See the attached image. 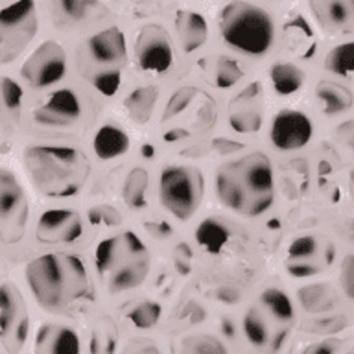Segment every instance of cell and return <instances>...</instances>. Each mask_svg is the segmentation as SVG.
I'll return each mask as SVG.
<instances>
[{
	"instance_id": "cell-14",
	"label": "cell",
	"mask_w": 354,
	"mask_h": 354,
	"mask_svg": "<svg viewBox=\"0 0 354 354\" xmlns=\"http://www.w3.org/2000/svg\"><path fill=\"white\" fill-rule=\"evenodd\" d=\"M314 137V124L303 111H279L270 126V140L279 151L303 149Z\"/></svg>"
},
{
	"instance_id": "cell-1",
	"label": "cell",
	"mask_w": 354,
	"mask_h": 354,
	"mask_svg": "<svg viewBox=\"0 0 354 354\" xmlns=\"http://www.w3.org/2000/svg\"><path fill=\"white\" fill-rule=\"evenodd\" d=\"M26 282L33 299L48 312H71L93 295L91 277L74 253H46L28 262Z\"/></svg>"
},
{
	"instance_id": "cell-34",
	"label": "cell",
	"mask_w": 354,
	"mask_h": 354,
	"mask_svg": "<svg viewBox=\"0 0 354 354\" xmlns=\"http://www.w3.org/2000/svg\"><path fill=\"white\" fill-rule=\"evenodd\" d=\"M317 240L310 234H303L299 236L297 240H293L290 249H288V257H290V264L293 266H310V268H315L317 266L312 264V259L317 254Z\"/></svg>"
},
{
	"instance_id": "cell-22",
	"label": "cell",
	"mask_w": 354,
	"mask_h": 354,
	"mask_svg": "<svg viewBox=\"0 0 354 354\" xmlns=\"http://www.w3.org/2000/svg\"><path fill=\"white\" fill-rule=\"evenodd\" d=\"M315 96L319 102L321 109L325 115H339L351 107L353 104V94L351 91L337 83L323 82L315 88Z\"/></svg>"
},
{
	"instance_id": "cell-15",
	"label": "cell",
	"mask_w": 354,
	"mask_h": 354,
	"mask_svg": "<svg viewBox=\"0 0 354 354\" xmlns=\"http://www.w3.org/2000/svg\"><path fill=\"white\" fill-rule=\"evenodd\" d=\"M83 234V221L76 210L48 209L39 216L35 238L46 245H63L77 242Z\"/></svg>"
},
{
	"instance_id": "cell-16",
	"label": "cell",
	"mask_w": 354,
	"mask_h": 354,
	"mask_svg": "<svg viewBox=\"0 0 354 354\" xmlns=\"http://www.w3.org/2000/svg\"><path fill=\"white\" fill-rule=\"evenodd\" d=\"M32 351L33 354H82V337L66 323H43L35 330Z\"/></svg>"
},
{
	"instance_id": "cell-13",
	"label": "cell",
	"mask_w": 354,
	"mask_h": 354,
	"mask_svg": "<svg viewBox=\"0 0 354 354\" xmlns=\"http://www.w3.org/2000/svg\"><path fill=\"white\" fill-rule=\"evenodd\" d=\"M28 198L24 188L10 170L0 168V225L8 242H19L26 231Z\"/></svg>"
},
{
	"instance_id": "cell-40",
	"label": "cell",
	"mask_w": 354,
	"mask_h": 354,
	"mask_svg": "<svg viewBox=\"0 0 354 354\" xmlns=\"http://www.w3.org/2000/svg\"><path fill=\"white\" fill-rule=\"evenodd\" d=\"M339 279H342V286H343V290H345V293H347L348 297H353V286H354L353 257H347V259H345V262H343Z\"/></svg>"
},
{
	"instance_id": "cell-3",
	"label": "cell",
	"mask_w": 354,
	"mask_h": 354,
	"mask_svg": "<svg viewBox=\"0 0 354 354\" xmlns=\"http://www.w3.org/2000/svg\"><path fill=\"white\" fill-rule=\"evenodd\" d=\"M24 168L33 188L44 198L63 199L82 192L91 165L83 151L72 146L39 144L24 151Z\"/></svg>"
},
{
	"instance_id": "cell-26",
	"label": "cell",
	"mask_w": 354,
	"mask_h": 354,
	"mask_svg": "<svg viewBox=\"0 0 354 354\" xmlns=\"http://www.w3.org/2000/svg\"><path fill=\"white\" fill-rule=\"evenodd\" d=\"M243 334L248 342L257 348H266L271 345L270 326L266 323L264 314L259 308H249L243 315Z\"/></svg>"
},
{
	"instance_id": "cell-4",
	"label": "cell",
	"mask_w": 354,
	"mask_h": 354,
	"mask_svg": "<svg viewBox=\"0 0 354 354\" xmlns=\"http://www.w3.org/2000/svg\"><path fill=\"white\" fill-rule=\"evenodd\" d=\"M94 266L109 293L135 290L149 273V249L131 231L107 236L94 249Z\"/></svg>"
},
{
	"instance_id": "cell-31",
	"label": "cell",
	"mask_w": 354,
	"mask_h": 354,
	"mask_svg": "<svg viewBox=\"0 0 354 354\" xmlns=\"http://www.w3.org/2000/svg\"><path fill=\"white\" fill-rule=\"evenodd\" d=\"M325 68L332 74H336V76L351 77L354 68V43L347 41V43L334 46L326 54Z\"/></svg>"
},
{
	"instance_id": "cell-24",
	"label": "cell",
	"mask_w": 354,
	"mask_h": 354,
	"mask_svg": "<svg viewBox=\"0 0 354 354\" xmlns=\"http://www.w3.org/2000/svg\"><path fill=\"white\" fill-rule=\"evenodd\" d=\"M148 171L137 166L133 168L122 183V199L129 209H144L148 203Z\"/></svg>"
},
{
	"instance_id": "cell-25",
	"label": "cell",
	"mask_w": 354,
	"mask_h": 354,
	"mask_svg": "<svg viewBox=\"0 0 354 354\" xmlns=\"http://www.w3.org/2000/svg\"><path fill=\"white\" fill-rule=\"evenodd\" d=\"M260 301L264 304V308L273 315V319L288 326L295 319V310H293L292 299L288 297L286 293L277 288H268L262 295Z\"/></svg>"
},
{
	"instance_id": "cell-29",
	"label": "cell",
	"mask_w": 354,
	"mask_h": 354,
	"mask_svg": "<svg viewBox=\"0 0 354 354\" xmlns=\"http://www.w3.org/2000/svg\"><path fill=\"white\" fill-rule=\"evenodd\" d=\"M118 332L111 319H102L91 334L88 351L91 354H116Z\"/></svg>"
},
{
	"instance_id": "cell-23",
	"label": "cell",
	"mask_w": 354,
	"mask_h": 354,
	"mask_svg": "<svg viewBox=\"0 0 354 354\" xmlns=\"http://www.w3.org/2000/svg\"><path fill=\"white\" fill-rule=\"evenodd\" d=\"M231 236L229 225L218 218H209V220L201 221L196 231V240L209 253H220L227 245V242L231 240Z\"/></svg>"
},
{
	"instance_id": "cell-5",
	"label": "cell",
	"mask_w": 354,
	"mask_h": 354,
	"mask_svg": "<svg viewBox=\"0 0 354 354\" xmlns=\"http://www.w3.org/2000/svg\"><path fill=\"white\" fill-rule=\"evenodd\" d=\"M218 28L232 50L251 57H262L275 43V24L266 10L248 2H231L221 8Z\"/></svg>"
},
{
	"instance_id": "cell-42",
	"label": "cell",
	"mask_w": 354,
	"mask_h": 354,
	"mask_svg": "<svg viewBox=\"0 0 354 354\" xmlns=\"http://www.w3.org/2000/svg\"><path fill=\"white\" fill-rule=\"evenodd\" d=\"M347 354H353V353H347Z\"/></svg>"
},
{
	"instance_id": "cell-41",
	"label": "cell",
	"mask_w": 354,
	"mask_h": 354,
	"mask_svg": "<svg viewBox=\"0 0 354 354\" xmlns=\"http://www.w3.org/2000/svg\"><path fill=\"white\" fill-rule=\"evenodd\" d=\"M339 351V342L337 339H323L315 343L304 354H336Z\"/></svg>"
},
{
	"instance_id": "cell-10",
	"label": "cell",
	"mask_w": 354,
	"mask_h": 354,
	"mask_svg": "<svg viewBox=\"0 0 354 354\" xmlns=\"http://www.w3.org/2000/svg\"><path fill=\"white\" fill-rule=\"evenodd\" d=\"M30 336L26 301L11 282L0 286V342L8 354H19Z\"/></svg>"
},
{
	"instance_id": "cell-11",
	"label": "cell",
	"mask_w": 354,
	"mask_h": 354,
	"mask_svg": "<svg viewBox=\"0 0 354 354\" xmlns=\"http://www.w3.org/2000/svg\"><path fill=\"white\" fill-rule=\"evenodd\" d=\"M66 74V52L57 41H44L22 63L21 76L32 88L57 85Z\"/></svg>"
},
{
	"instance_id": "cell-27",
	"label": "cell",
	"mask_w": 354,
	"mask_h": 354,
	"mask_svg": "<svg viewBox=\"0 0 354 354\" xmlns=\"http://www.w3.org/2000/svg\"><path fill=\"white\" fill-rule=\"evenodd\" d=\"M22 111V88L11 77H0V116L19 120Z\"/></svg>"
},
{
	"instance_id": "cell-38",
	"label": "cell",
	"mask_w": 354,
	"mask_h": 354,
	"mask_svg": "<svg viewBox=\"0 0 354 354\" xmlns=\"http://www.w3.org/2000/svg\"><path fill=\"white\" fill-rule=\"evenodd\" d=\"M63 13H65L66 19L71 21H85L87 19V13H91L93 8H96V4H88V2H77V0H65V2H59L57 4Z\"/></svg>"
},
{
	"instance_id": "cell-36",
	"label": "cell",
	"mask_w": 354,
	"mask_h": 354,
	"mask_svg": "<svg viewBox=\"0 0 354 354\" xmlns=\"http://www.w3.org/2000/svg\"><path fill=\"white\" fill-rule=\"evenodd\" d=\"M122 216L115 207L109 205H96L88 210V221L93 225H104V227H115L120 225Z\"/></svg>"
},
{
	"instance_id": "cell-17",
	"label": "cell",
	"mask_w": 354,
	"mask_h": 354,
	"mask_svg": "<svg viewBox=\"0 0 354 354\" xmlns=\"http://www.w3.org/2000/svg\"><path fill=\"white\" fill-rule=\"evenodd\" d=\"M262 91L253 83L232 100L229 111V124L236 133H257L262 127Z\"/></svg>"
},
{
	"instance_id": "cell-28",
	"label": "cell",
	"mask_w": 354,
	"mask_h": 354,
	"mask_svg": "<svg viewBox=\"0 0 354 354\" xmlns=\"http://www.w3.org/2000/svg\"><path fill=\"white\" fill-rule=\"evenodd\" d=\"M177 354H229V348L218 336L194 334L183 339Z\"/></svg>"
},
{
	"instance_id": "cell-35",
	"label": "cell",
	"mask_w": 354,
	"mask_h": 354,
	"mask_svg": "<svg viewBox=\"0 0 354 354\" xmlns=\"http://www.w3.org/2000/svg\"><path fill=\"white\" fill-rule=\"evenodd\" d=\"M196 98V88L194 87H181L177 93L171 94V98L168 100V104L165 107V120L176 118L185 109H188V105L192 104V100Z\"/></svg>"
},
{
	"instance_id": "cell-12",
	"label": "cell",
	"mask_w": 354,
	"mask_h": 354,
	"mask_svg": "<svg viewBox=\"0 0 354 354\" xmlns=\"http://www.w3.org/2000/svg\"><path fill=\"white\" fill-rule=\"evenodd\" d=\"M133 52L138 68L149 76L166 74L174 65L171 39L159 24H148L138 30Z\"/></svg>"
},
{
	"instance_id": "cell-20",
	"label": "cell",
	"mask_w": 354,
	"mask_h": 354,
	"mask_svg": "<svg viewBox=\"0 0 354 354\" xmlns=\"http://www.w3.org/2000/svg\"><path fill=\"white\" fill-rule=\"evenodd\" d=\"M157 100H159L157 87H153V85H142V87H137L135 91L127 94V98L124 100V107H126L127 116L135 124H146L153 116Z\"/></svg>"
},
{
	"instance_id": "cell-6",
	"label": "cell",
	"mask_w": 354,
	"mask_h": 354,
	"mask_svg": "<svg viewBox=\"0 0 354 354\" xmlns=\"http://www.w3.org/2000/svg\"><path fill=\"white\" fill-rule=\"evenodd\" d=\"M127 63V41L118 26L100 30L85 41L80 61L83 76L105 96L120 88L124 66Z\"/></svg>"
},
{
	"instance_id": "cell-30",
	"label": "cell",
	"mask_w": 354,
	"mask_h": 354,
	"mask_svg": "<svg viewBox=\"0 0 354 354\" xmlns=\"http://www.w3.org/2000/svg\"><path fill=\"white\" fill-rule=\"evenodd\" d=\"M299 299L306 312H328L336 304L330 288L325 284H310V286L303 288L299 293Z\"/></svg>"
},
{
	"instance_id": "cell-9",
	"label": "cell",
	"mask_w": 354,
	"mask_h": 354,
	"mask_svg": "<svg viewBox=\"0 0 354 354\" xmlns=\"http://www.w3.org/2000/svg\"><path fill=\"white\" fill-rule=\"evenodd\" d=\"M85 105L77 91L71 87L54 88L32 109V122L35 126L54 131H65L76 127L83 120Z\"/></svg>"
},
{
	"instance_id": "cell-18",
	"label": "cell",
	"mask_w": 354,
	"mask_h": 354,
	"mask_svg": "<svg viewBox=\"0 0 354 354\" xmlns=\"http://www.w3.org/2000/svg\"><path fill=\"white\" fill-rule=\"evenodd\" d=\"M176 32L185 52H196L209 39V24L198 11H179L176 15Z\"/></svg>"
},
{
	"instance_id": "cell-39",
	"label": "cell",
	"mask_w": 354,
	"mask_h": 354,
	"mask_svg": "<svg viewBox=\"0 0 354 354\" xmlns=\"http://www.w3.org/2000/svg\"><path fill=\"white\" fill-rule=\"evenodd\" d=\"M120 354H162L159 345L148 337H137L127 343Z\"/></svg>"
},
{
	"instance_id": "cell-8",
	"label": "cell",
	"mask_w": 354,
	"mask_h": 354,
	"mask_svg": "<svg viewBox=\"0 0 354 354\" xmlns=\"http://www.w3.org/2000/svg\"><path fill=\"white\" fill-rule=\"evenodd\" d=\"M37 28V10L30 0L0 10V65L17 59L33 41Z\"/></svg>"
},
{
	"instance_id": "cell-2",
	"label": "cell",
	"mask_w": 354,
	"mask_h": 354,
	"mask_svg": "<svg viewBox=\"0 0 354 354\" xmlns=\"http://www.w3.org/2000/svg\"><path fill=\"white\" fill-rule=\"evenodd\" d=\"M214 185L220 203L245 218L264 214L275 201V174L270 157L262 151L221 165Z\"/></svg>"
},
{
	"instance_id": "cell-21",
	"label": "cell",
	"mask_w": 354,
	"mask_h": 354,
	"mask_svg": "<svg viewBox=\"0 0 354 354\" xmlns=\"http://www.w3.org/2000/svg\"><path fill=\"white\" fill-rule=\"evenodd\" d=\"M270 82L277 94L290 96V94L297 93L299 88L304 85V72L295 63L279 61V63L271 66Z\"/></svg>"
},
{
	"instance_id": "cell-37",
	"label": "cell",
	"mask_w": 354,
	"mask_h": 354,
	"mask_svg": "<svg viewBox=\"0 0 354 354\" xmlns=\"http://www.w3.org/2000/svg\"><path fill=\"white\" fill-rule=\"evenodd\" d=\"M319 8L325 13L326 21H330L336 26L345 24L351 17V4H347V2H325Z\"/></svg>"
},
{
	"instance_id": "cell-7",
	"label": "cell",
	"mask_w": 354,
	"mask_h": 354,
	"mask_svg": "<svg viewBox=\"0 0 354 354\" xmlns=\"http://www.w3.org/2000/svg\"><path fill=\"white\" fill-rule=\"evenodd\" d=\"M205 179L196 166H166L159 176L160 205L176 220L188 221L199 210L203 201Z\"/></svg>"
},
{
	"instance_id": "cell-19",
	"label": "cell",
	"mask_w": 354,
	"mask_h": 354,
	"mask_svg": "<svg viewBox=\"0 0 354 354\" xmlns=\"http://www.w3.org/2000/svg\"><path fill=\"white\" fill-rule=\"evenodd\" d=\"M131 146V138L116 124H104L93 137V149L100 160H113L127 153Z\"/></svg>"
},
{
	"instance_id": "cell-33",
	"label": "cell",
	"mask_w": 354,
	"mask_h": 354,
	"mask_svg": "<svg viewBox=\"0 0 354 354\" xmlns=\"http://www.w3.org/2000/svg\"><path fill=\"white\" fill-rule=\"evenodd\" d=\"M160 317H162V308L155 301H142L127 312V319L138 330L153 328V326L159 325Z\"/></svg>"
},
{
	"instance_id": "cell-32",
	"label": "cell",
	"mask_w": 354,
	"mask_h": 354,
	"mask_svg": "<svg viewBox=\"0 0 354 354\" xmlns=\"http://www.w3.org/2000/svg\"><path fill=\"white\" fill-rule=\"evenodd\" d=\"M210 76H212V83H214L218 88H231L242 80L243 71L236 59L227 57V55H221V57L216 59Z\"/></svg>"
}]
</instances>
